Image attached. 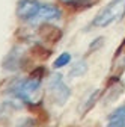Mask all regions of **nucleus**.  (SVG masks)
I'll use <instances>...</instances> for the list:
<instances>
[{"mask_svg":"<svg viewBox=\"0 0 125 127\" xmlns=\"http://www.w3.org/2000/svg\"><path fill=\"white\" fill-rule=\"evenodd\" d=\"M15 15L23 24L35 29L60 23L63 18V8L45 0H18Z\"/></svg>","mask_w":125,"mask_h":127,"instance_id":"nucleus-1","label":"nucleus"},{"mask_svg":"<svg viewBox=\"0 0 125 127\" xmlns=\"http://www.w3.org/2000/svg\"><path fill=\"white\" fill-rule=\"evenodd\" d=\"M9 97L27 106H38L44 100V76L32 74L26 77H17L9 83Z\"/></svg>","mask_w":125,"mask_h":127,"instance_id":"nucleus-2","label":"nucleus"},{"mask_svg":"<svg viewBox=\"0 0 125 127\" xmlns=\"http://www.w3.org/2000/svg\"><path fill=\"white\" fill-rule=\"evenodd\" d=\"M125 17V0H110L104 5L92 18L89 27L92 29H105Z\"/></svg>","mask_w":125,"mask_h":127,"instance_id":"nucleus-3","label":"nucleus"},{"mask_svg":"<svg viewBox=\"0 0 125 127\" xmlns=\"http://www.w3.org/2000/svg\"><path fill=\"white\" fill-rule=\"evenodd\" d=\"M47 95H48V98L51 100L53 104H56L57 107H62L71 98L72 91L69 85L65 82L63 76L59 73H53L47 79Z\"/></svg>","mask_w":125,"mask_h":127,"instance_id":"nucleus-4","label":"nucleus"},{"mask_svg":"<svg viewBox=\"0 0 125 127\" xmlns=\"http://www.w3.org/2000/svg\"><path fill=\"white\" fill-rule=\"evenodd\" d=\"M24 62H26V53H24V49L21 45H17L5 56L3 59V70L6 71H18L24 67Z\"/></svg>","mask_w":125,"mask_h":127,"instance_id":"nucleus-5","label":"nucleus"},{"mask_svg":"<svg viewBox=\"0 0 125 127\" xmlns=\"http://www.w3.org/2000/svg\"><path fill=\"white\" fill-rule=\"evenodd\" d=\"M104 127H125V103L108 114Z\"/></svg>","mask_w":125,"mask_h":127,"instance_id":"nucleus-6","label":"nucleus"},{"mask_svg":"<svg viewBox=\"0 0 125 127\" xmlns=\"http://www.w3.org/2000/svg\"><path fill=\"white\" fill-rule=\"evenodd\" d=\"M98 97H100V91H92V92H89L86 95V98H83L82 103L79 104V112H80V115H84L87 110H90L93 106H95Z\"/></svg>","mask_w":125,"mask_h":127,"instance_id":"nucleus-7","label":"nucleus"},{"mask_svg":"<svg viewBox=\"0 0 125 127\" xmlns=\"http://www.w3.org/2000/svg\"><path fill=\"white\" fill-rule=\"evenodd\" d=\"M87 62L84 59H79V61H75L71 68H69V77H83L86 73H87Z\"/></svg>","mask_w":125,"mask_h":127,"instance_id":"nucleus-8","label":"nucleus"},{"mask_svg":"<svg viewBox=\"0 0 125 127\" xmlns=\"http://www.w3.org/2000/svg\"><path fill=\"white\" fill-rule=\"evenodd\" d=\"M72 62V55L69 53V52H62V53H59V56L53 61V70H62V68H65V67H68L69 64Z\"/></svg>","mask_w":125,"mask_h":127,"instance_id":"nucleus-9","label":"nucleus"},{"mask_svg":"<svg viewBox=\"0 0 125 127\" xmlns=\"http://www.w3.org/2000/svg\"><path fill=\"white\" fill-rule=\"evenodd\" d=\"M98 0H60L62 5L74 8V9H87L90 6H93Z\"/></svg>","mask_w":125,"mask_h":127,"instance_id":"nucleus-10","label":"nucleus"},{"mask_svg":"<svg viewBox=\"0 0 125 127\" xmlns=\"http://www.w3.org/2000/svg\"><path fill=\"white\" fill-rule=\"evenodd\" d=\"M17 127H39V126H38V123L33 118H24V120H21L18 123Z\"/></svg>","mask_w":125,"mask_h":127,"instance_id":"nucleus-11","label":"nucleus"},{"mask_svg":"<svg viewBox=\"0 0 125 127\" xmlns=\"http://www.w3.org/2000/svg\"><path fill=\"white\" fill-rule=\"evenodd\" d=\"M103 42H104V38H103V36H100V38H97V39H93V41L90 42V45H89V49H90V50H92V49H95V50H97V49H98L100 45H103Z\"/></svg>","mask_w":125,"mask_h":127,"instance_id":"nucleus-12","label":"nucleus"}]
</instances>
